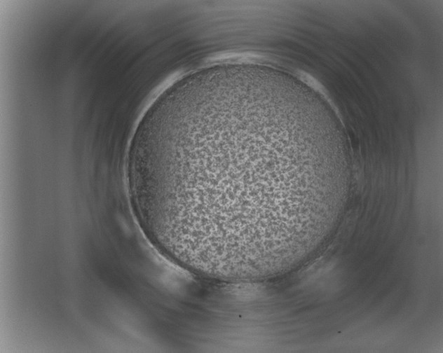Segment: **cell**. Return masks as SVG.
I'll return each mask as SVG.
<instances>
[{
	"mask_svg": "<svg viewBox=\"0 0 443 353\" xmlns=\"http://www.w3.org/2000/svg\"><path fill=\"white\" fill-rule=\"evenodd\" d=\"M350 176L339 135L308 104L250 76L169 100L135 132L126 165L152 244L193 272L233 282L274 277L320 248Z\"/></svg>",
	"mask_w": 443,
	"mask_h": 353,
	"instance_id": "cell-1",
	"label": "cell"
}]
</instances>
